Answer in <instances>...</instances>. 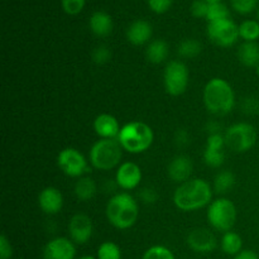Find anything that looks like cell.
<instances>
[{"instance_id": "1", "label": "cell", "mask_w": 259, "mask_h": 259, "mask_svg": "<svg viewBox=\"0 0 259 259\" xmlns=\"http://www.w3.org/2000/svg\"><path fill=\"white\" fill-rule=\"evenodd\" d=\"M211 185L202 179H190L176 189L174 204L182 211H196L211 204Z\"/></svg>"}, {"instance_id": "2", "label": "cell", "mask_w": 259, "mask_h": 259, "mask_svg": "<svg viewBox=\"0 0 259 259\" xmlns=\"http://www.w3.org/2000/svg\"><path fill=\"white\" fill-rule=\"evenodd\" d=\"M204 104L207 110L218 116L227 115L235 105V94L228 81L220 77L211 78L204 89Z\"/></svg>"}, {"instance_id": "3", "label": "cell", "mask_w": 259, "mask_h": 259, "mask_svg": "<svg viewBox=\"0 0 259 259\" xmlns=\"http://www.w3.org/2000/svg\"><path fill=\"white\" fill-rule=\"evenodd\" d=\"M139 207L132 195L126 192L116 194L106 205V218L114 228L126 230L137 223Z\"/></svg>"}, {"instance_id": "4", "label": "cell", "mask_w": 259, "mask_h": 259, "mask_svg": "<svg viewBox=\"0 0 259 259\" xmlns=\"http://www.w3.org/2000/svg\"><path fill=\"white\" fill-rule=\"evenodd\" d=\"M124 151L129 153H143L148 151L154 139V133L151 126L142 121H132L121 126L120 133L116 138Z\"/></svg>"}, {"instance_id": "5", "label": "cell", "mask_w": 259, "mask_h": 259, "mask_svg": "<svg viewBox=\"0 0 259 259\" xmlns=\"http://www.w3.org/2000/svg\"><path fill=\"white\" fill-rule=\"evenodd\" d=\"M90 163L100 171H110L120 163L123 158V147L118 139H100L90 149Z\"/></svg>"}, {"instance_id": "6", "label": "cell", "mask_w": 259, "mask_h": 259, "mask_svg": "<svg viewBox=\"0 0 259 259\" xmlns=\"http://www.w3.org/2000/svg\"><path fill=\"white\" fill-rule=\"evenodd\" d=\"M207 220L214 229L219 232H230L237 222V207L229 199H218L209 205Z\"/></svg>"}, {"instance_id": "7", "label": "cell", "mask_w": 259, "mask_h": 259, "mask_svg": "<svg viewBox=\"0 0 259 259\" xmlns=\"http://www.w3.org/2000/svg\"><path fill=\"white\" fill-rule=\"evenodd\" d=\"M225 146L235 153H245L255 146L257 131L249 123H238L230 126L224 136Z\"/></svg>"}, {"instance_id": "8", "label": "cell", "mask_w": 259, "mask_h": 259, "mask_svg": "<svg viewBox=\"0 0 259 259\" xmlns=\"http://www.w3.org/2000/svg\"><path fill=\"white\" fill-rule=\"evenodd\" d=\"M189 68L181 61H171L163 71V83L167 94L180 96L189 86Z\"/></svg>"}, {"instance_id": "9", "label": "cell", "mask_w": 259, "mask_h": 259, "mask_svg": "<svg viewBox=\"0 0 259 259\" xmlns=\"http://www.w3.org/2000/svg\"><path fill=\"white\" fill-rule=\"evenodd\" d=\"M207 37L219 47H232L240 37L239 27L230 18L210 22L207 25Z\"/></svg>"}, {"instance_id": "10", "label": "cell", "mask_w": 259, "mask_h": 259, "mask_svg": "<svg viewBox=\"0 0 259 259\" xmlns=\"http://www.w3.org/2000/svg\"><path fill=\"white\" fill-rule=\"evenodd\" d=\"M57 164L70 177H81L85 172H90L83 154L75 148L62 149L57 156Z\"/></svg>"}, {"instance_id": "11", "label": "cell", "mask_w": 259, "mask_h": 259, "mask_svg": "<svg viewBox=\"0 0 259 259\" xmlns=\"http://www.w3.org/2000/svg\"><path fill=\"white\" fill-rule=\"evenodd\" d=\"M93 220L85 214L73 215L68 223V234L70 239L75 244H86L93 237Z\"/></svg>"}, {"instance_id": "12", "label": "cell", "mask_w": 259, "mask_h": 259, "mask_svg": "<svg viewBox=\"0 0 259 259\" xmlns=\"http://www.w3.org/2000/svg\"><path fill=\"white\" fill-rule=\"evenodd\" d=\"M187 245L196 253H210L217 248L218 240L215 235L205 228H196L187 235Z\"/></svg>"}, {"instance_id": "13", "label": "cell", "mask_w": 259, "mask_h": 259, "mask_svg": "<svg viewBox=\"0 0 259 259\" xmlns=\"http://www.w3.org/2000/svg\"><path fill=\"white\" fill-rule=\"evenodd\" d=\"M75 243L68 238H55L43 249V259H75Z\"/></svg>"}, {"instance_id": "14", "label": "cell", "mask_w": 259, "mask_h": 259, "mask_svg": "<svg viewBox=\"0 0 259 259\" xmlns=\"http://www.w3.org/2000/svg\"><path fill=\"white\" fill-rule=\"evenodd\" d=\"M115 181L123 190H134L142 181V169L133 162H124L116 171Z\"/></svg>"}, {"instance_id": "15", "label": "cell", "mask_w": 259, "mask_h": 259, "mask_svg": "<svg viewBox=\"0 0 259 259\" xmlns=\"http://www.w3.org/2000/svg\"><path fill=\"white\" fill-rule=\"evenodd\" d=\"M224 146L225 138L222 134H211V136H209L206 149L204 152V159L207 166L218 168V167L224 163L225 153L224 149H223Z\"/></svg>"}, {"instance_id": "16", "label": "cell", "mask_w": 259, "mask_h": 259, "mask_svg": "<svg viewBox=\"0 0 259 259\" xmlns=\"http://www.w3.org/2000/svg\"><path fill=\"white\" fill-rule=\"evenodd\" d=\"M38 204L42 211L48 215H55L61 211L63 206V196L56 187H46L38 196Z\"/></svg>"}, {"instance_id": "17", "label": "cell", "mask_w": 259, "mask_h": 259, "mask_svg": "<svg viewBox=\"0 0 259 259\" xmlns=\"http://www.w3.org/2000/svg\"><path fill=\"white\" fill-rule=\"evenodd\" d=\"M192 169H194V164H192L191 159L187 156H177L169 162L168 164V177L174 182L177 184H184V182L189 181L190 177L192 175Z\"/></svg>"}, {"instance_id": "18", "label": "cell", "mask_w": 259, "mask_h": 259, "mask_svg": "<svg viewBox=\"0 0 259 259\" xmlns=\"http://www.w3.org/2000/svg\"><path fill=\"white\" fill-rule=\"evenodd\" d=\"M94 129L101 139H115L120 133V125L111 114H100L94 120Z\"/></svg>"}, {"instance_id": "19", "label": "cell", "mask_w": 259, "mask_h": 259, "mask_svg": "<svg viewBox=\"0 0 259 259\" xmlns=\"http://www.w3.org/2000/svg\"><path fill=\"white\" fill-rule=\"evenodd\" d=\"M153 34L151 23L144 19H138L132 23L126 29V38L134 46H142L148 42Z\"/></svg>"}, {"instance_id": "20", "label": "cell", "mask_w": 259, "mask_h": 259, "mask_svg": "<svg viewBox=\"0 0 259 259\" xmlns=\"http://www.w3.org/2000/svg\"><path fill=\"white\" fill-rule=\"evenodd\" d=\"M90 29L98 37H108L113 32V19L105 12H95L90 18Z\"/></svg>"}, {"instance_id": "21", "label": "cell", "mask_w": 259, "mask_h": 259, "mask_svg": "<svg viewBox=\"0 0 259 259\" xmlns=\"http://www.w3.org/2000/svg\"><path fill=\"white\" fill-rule=\"evenodd\" d=\"M240 63L247 67H257L259 65V45L257 42H244L238 50Z\"/></svg>"}, {"instance_id": "22", "label": "cell", "mask_w": 259, "mask_h": 259, "mask_svg": "<svg viewBox=\"0 0 259 259\" xmlns=\"http://www.w3.org/2000/svg\"><path fill=\"white\" fill-rule=\"evenodd\" d=\"M147 60L154 65L164 62L168 57V45L163 39H156L151 42L146 51Z\"/></svg>"}, {"instance_id": "23", "label": "cell", "mask_w": 259, "mask_h": 259, "mask_svg": "<svg viewBox=\"0 0 259 259\" xmlns=\"http://www.w3.org/2000/svg\"><path fill=\"white\" fill-rule=\"evenodd\" d=\"M98 187L91 177H81L75 185V195L80 201H89L96 195Z\"/></svg>"}, {"instance_id": "24", "label": "cell", "mask_w": 259, "mask_h": 259, "mask_svg": "<svg viewBox=\"0 0 259 259\" xmlns=\"http://www.w3.org/2000/svg\"><path fill=\"white\" fill-rule=\"evenodd\" d=\"M222 249L228 255H237L243 250V239L238 233L227 232L222 238Z\"/></svg>"}, {"instance_id": "25", "label": "cell", "mask_w": 259, "mask_h": 259, "mask_svg": "<svg viewBox=\"0 0 259 259\" xmlns=\"http://www.w3.org/2000/svg\"><path fill=\"white\" fill-rule=\"evenodd\" d=\"M235 176L230 171H222L214 180V190L217 194H227L234 187Z\"/></svg>"}, {"instance_id": "26", "label": "cell", "mask_w": 259, "mask_h": 259, "mask_svg": "<svg viewBox=\"0 0 259 259\" xmlns=\"http://www.w3.org/2000/svg\"><path fill=\"white\" fill-rule=\"evenodd\" d=\"M202 46L197 39H192V38H187V39L182 40L177 47V53L180 57L184 58H195L201 53Z\"/></svg>"}, {"instance_id": "27", "label": "cell", "mask_w": 259, "mask_h": 259, "mask_svg": "<svg viewBox=\"0 0 259 259\" xmlns=\"http://www.w3.org/2000/svg\"><path fill=\"white\" fill-rule=\"evenodd\" d=\"M239 35L244 42H255L259 38L258 20H244L239 25Z\"/></svg>"}, {"instance_id": "28", "label": "cell", "mask_w": 259, "mask_h": 259, "mask_svg": "<svg viewBox=\"0 0 259 259\" xmlns=\"http://www.w3.org/2000/svg\"><path fill=\"white\" fill-rule=\"evenodd\" d=\"M230 13L227 5L223 3H212L209 4V10H207L206 19L210 22H218V20L229 19Z\"/></svg>"}, {"instance_id": "29", "label": "cell", "mask_w": 259, "mask_h": 259, "mask_svg": "<svg viewBox=\"0 0 259 259\" xmlns=\"http://www.w3.org/2000/svg\"><path fill=\"white\" fill-rule=\"evenodd\" d=\"M98 259H121V250L118 244L113 242H104L98 248Z\"/></svg>"}, {"instance_id": "30", "label": "cell", "mask_w": 259, "mask_h": 259, "mask_svg": "<svg viewBox=\"0 0 259 259\" xmlns=\"http://www.w3.org/2000/svg\"><path fill=\"white\" fill-rule=\"evenodd\" d=\"M142 259H176L175 254L163 245H153L144 252Z\"/></svg>"}, {"instance_id": "31", "label": "cell", "mask_w": 259, "mask_h": 259, "mask_svg": "<svg viewBox=\"0 0 259 259\" xmlns=\"http://www.w3.org/2000/svg\"><path fill=\"white\" fill-rule=\"evenodd\" d=\"M258 0H230L233 9L239 14H250L257 7Z\"/></svg>"}, {"instance_id": "32", "label": "cell", "mask_w": 259, "mask_h": 259, "mask_svg": "<svg viewBox=\"0 0 259 259\" xmlns=\"http://www.w3.org/2000/svg\"><path fill=\"white\" fill-rule=\"evenodd\" d=\"M91 57H93V61L98 65H104V63L109 62V60L111 58V51L109 50L106 46H99L91 53Z\"/></svg>"}, {"instance_id": "33", "label": "cell", "mask_w": 259, "mask_h": 259, "mask_svg": "<svg viewBox=\"0 0 259 259\" xmlns=\"http://www.w3.org/2000/svg\"><path fill=\"white\" fill-rule=\"evenodd\" d=\"M86 0H61L63 10L70 15H76L82 12Z\"/></svg>"}, {"instance_id": "34", "label": "cell", "mask_w": 259, "mask_h": 259, "mask_svg": "<svg viewBox=\"0 0 259 259\" xmlns=\"http://www.w3.org/2000/svg\"><path fill=\"white\" fill-rule=\"evenodd\" d=\"M209 10V3L205 0H195L191 4V14L195 18H206Z\"/></svg>"}, {"instance_id": "35", "label": "cell", "mask_w": 259, "mask_h": 259, "mask_svg": "<svg viewBox=\"0 0 259 259\" xmlns=\"http://www.w3.org/2000/svg\"><path fill=\"white\" fill-rule=\"evenodd\" d=\"M174 0H148V5L152 12L157 14H163L172 7Z\"/></svg>"}, {"instance_id": "36", "label": "cell", "mask_w": 259, "mask_h": 259, "mask_svg": "<svg viewBox=\"0 0 259 259\" xmlns=\"http://www.w3.org/2000/svg\"><path fill=\"white\" fill-rule=\"evenodd\" d=\"M242 110L245 114H258L259 113V101L255 98H247L242 103Z\"/></svg>"}, {"instance_id": "37", "label": "cell", "mask_w": 259, "mask_h": 259, "mask_svg": "<svg viewBox=\"0 0 259 259\" xmlns=\"http://www.w3.org/2000/svg\"><path fill=\"white\" fill-rule=\"evenodd\" d=\"M13 255V247L4 234L0 237V259H10Z\"/></svg>"}, {"instance_id": "38", "label": "cell", "mask_w": 259, "mask_h": 259, "mask_svg": "<svg viewBox=\"0 0 259 259\" xmlns=\"http://www.w3.org/2000/svg\"><path fill=\"white\" fill-rule=\"evenodd\" d=\"M141 199L143 200L146 204H152L157 200V194L153 189H149V187H146V189L142 190L141 192Z\"/></svg>"}, {"instance_id": "39", "label": "cell", "mask_w": 259, "mask_h": 259, "mask_svg": "<svg viewBox=\"0 0 259 259\" xmlns=\"http://www.w3.org/2000/svg\"><path fill=\"white\" fill-rule=\"evenodd\" d=\"M234 259H259V257L257 253L253 252V250L243 249L242 252L235 255Z\"/></svg>"}, {"instance_id": "40", "label": "cell", "mask_w": 259, "mask_h": 259, "mask_svg": "<svg viewBox=\"0 0 259 259\" xmlns=\"http://www.w3.org/2000/svg\"><path fill=\"white\" fill-rule=\"evenodd\" d=\"M207 131L210 132V136L211 134H220V125L218 123H215V121H212V123H209V125H207Z\"/></svg>"}, {"instance_id": "41", "label": "cell", "mask_w": 259, "mask_h": 259, "mask_svg": "<svg viewBox=\"0 0 259 259\" xmlns=\"http://www.w3.org/2000/svg\"><path fill=\"white\" fill-rule=\"evenodd\" d=\"M78 259H98V258L93 257V255H82V257H80Z\"/></svg>"}, {"instance_id": "42", "label": "cell", "mask_w": 259, "mask_h": 259, "mask_svg": "<svg viewBox=\"0 0 259 259\" xmlns=\"http://www.w3.org/2000/svg\"><path fill=\"white\" fill-rule=\"evenodd\" d=\"M206 3H209V4H212V3H222L223 0H205Z\"/></svg>"}, {"instance_id": "43", "label": "cell", "mask_w": 259, "mask_h": 259, "mask_svg": "<svg viewBox=\"0 0 259 259\" xmlns=\"http://www.w3.org/2000/svg\"><path fill=\"white\" fill-rule=\"evenodd\" d=\"M255 71H257V75L259 76V65L257 66V67H255Z\"/></svg>"}, {"instance_id": "44", "label": "cell", "mask_w": 259, "mask_h": 259, "mask_svg": "<svg viewBox=\"0 0 259 259\" xmlns=\"http://www.w3.org/2000/svg\"><path fill=\"white\" fill-rule=\"evenodd\" d=\"M257 18H258V22H259V9H258V13H257Z\"/></svg>"}]
</instances>
